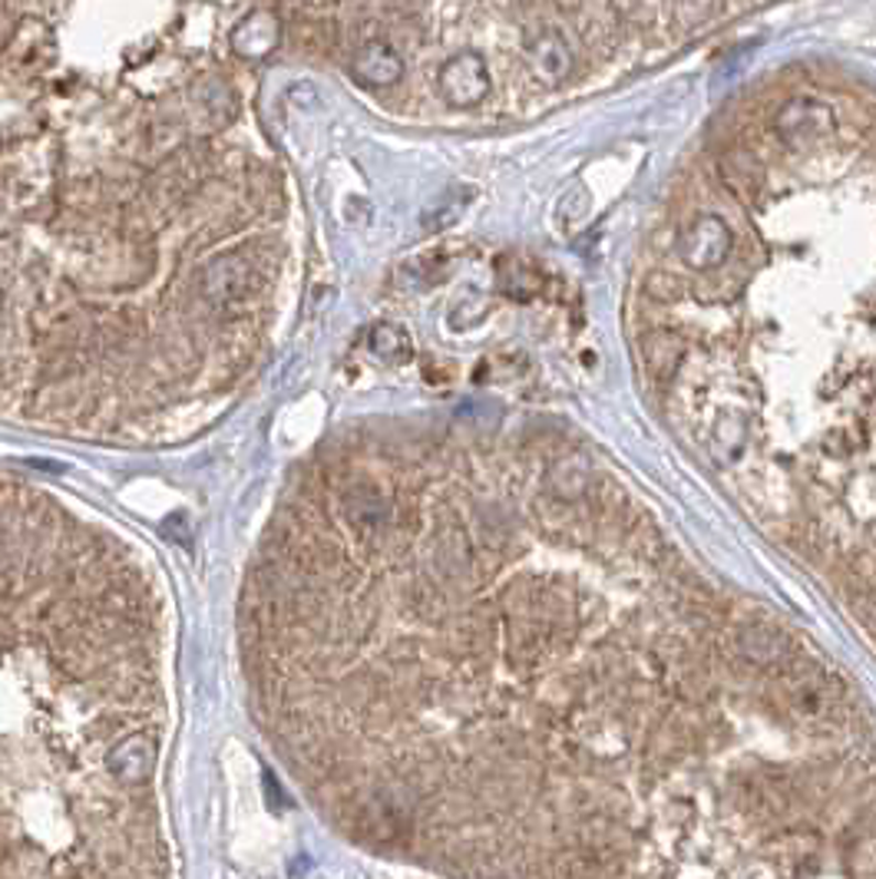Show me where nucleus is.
Here are the masks:
<instances>
[{"instance_id":"nucleus-1","label":"nucleus","mask_w":876,"mask_h":879,"mask_svg":"<svg viewBox=\"0 0 876 879\" xmlns=\"http://www.w3.org/2000/svg\"><path fill=\"white\" fill-rule=\"evenodd\" d=\"M734 248V235L724 218L717 215H697L691 218L678 235V254L694 271H711L727 261Z\"/></svg>"},{"instance_id":"nucleus-2","label":"nucleus","mask_w":876,"mask_h":879,"mask_svg":"<svg viewBox=\"0 0 876 879\" xmlns=\"http://www.w3.org/2000/svg\"><path fill=\"white\" fill-rule=\"evenodd\" d=\"M436 86H440V96L456 106V109H466V106H476L489 96V66L479 53L473 50H463L456 56H450L440 73H436Z\"/></svg>"},{"instance_id":"nucleus-3","label":"nucleus","mask_w":876,"mask_h":879,"mask_svg":"<svg viewBox=\"0 0 876 879\" xmlns=\"http://www.w3.org/2000/svg\"><path fill=\"white\" fill-rule=\"evenodd\" d=\"M347 69L357 83L370 89H387L400 83V76L407 73V63H403V53L387 36H367L347 53Z\"/></svg>"},{"instance_id":"nucleus-4","label":"nucleus","mask_w":876,"mask_h":879,"mask_svg":"<svg viewBox=\"0 0 876 879\" xmlns=\"http://www.w3.org/2000/svg\"><path fill=\"white\" fill-rule=\"evenodd\" d=\"M830 129H833V109L820 99H790L774 116V132L793 149L823 139Z\"/></svg>"},{"instance_id":"nucleus-5","label":"nucleus","mask_w":876,"mask_h":879,"mask_svg":"<svg viewBox=\"0 0 876 879\" xmlns=\"http://www.w3.org/2000/svg\"><path fill=\"white\" fill-rule=\"evenodd\" d=\"M159 763V744L152 734H129L116 740L106 753V770L122 783V786H142L152 780Z\"/></svg>"},{"instance_id":"nucleus-6","label":"nucleus","mask_w":876,"mask_h":879,"mask_svg":"<svg viewBox=\"0 0 876 879\" xmlns=\"http://www.w3.org/2000/svg\"><path fill=\"white\" fill-rule=\"evenodd\" d=\"M717 178L737 202H754L764 192V185H767V172H764L760 159L750 149H744V145H731V149L721 152Z\"/></svg>"},{"instance_id":"nucleus-7","label":"nucleus","mask_w":876,"mask_h":879,"mask_svg":"<svg viewBox=\"0 0 876 879\" xmlns=\"http://www.w3.org/2000/svg\"><path fill=\"white\" fill-rule=\"evenodd\" d=\"M638 354H641L648 377H655L658 383H668L684 360V340L668 327H651L638 337Z\"/></svg>"},{"instance_id":"nucleus-8","label":"nucleus","mask_w":876,"mask_h":879,"mask_svg":"<svg viewBox=\"0 0 876 879\" xmlns=\"http://www.w3.org/2000/svg\"><path fill=\"white\" fill-rule=\"evenodd\" d=\"M278 40H281V23L271 17V10H255L231 33V46L238 56H264L278 46Z\"/></svg>"},{"instance_id":"nucleus-9","label":"nucleus","mask_w":876,"mask_h":879,"mask_svg":"<svg viewBox=\"0 0 876 879\" xmlns=\"http://www.w3.org/2000/svg\"><path fill=\"white\" fill-rule=\"evenodd\" d=\"M529 63L532 69L545 79V83H559L569 76L572 69V53L565 46V40L555 30H542L532 43H529Z\"/></svg>"},{"instance_id":"nucleus-10","label":"nucleus","mask_w":876,"mask_h":879,"mask_svg":"<svg viewBox=\"0 0 876 879\" xmlns=\"http://www.w3.org/2000/svg\"><path fill=\"white\" fill-rule=\"evenodd\" d=\"M737 648L754 664H774V661L787 658V651H790L787 638L774 628H744L737 634Z\"/></svg>"},{"instance_id":"nucleus-11","label":"nucleus","mask_w":876,"mask_h":879,"mask_svg":"<svg viewBox=\"0 0 876 879\" xmlns=\"http://www.w3.org/2000/svg\"><path fill=\"white\" fill-rule=\"evenodd\" d=\"M370 350L380 354V357L390 360V363H403V360H410L413 344H410V337H407L400 327H393V324H377V327L370 330Z\"/></svg>"},{"instance_id":"nucleus-12","label":"nucleus","mask_w":876,"mask_h":879,"mask_svg":"<svg viewBox=\"0 0 876 879\" xmlns=\"http://www.w3.org/2000/svg\"><path fill=\"white\" fill-rule=\"evenodd\" d=\"M645 291L651 297H658V301H674L681 294V284H678V278H671L664 271H655V274L645 278Z\"/></svg>"}]
</instances>
